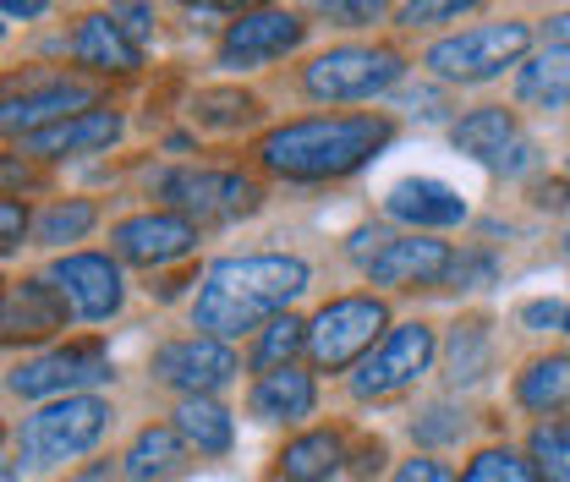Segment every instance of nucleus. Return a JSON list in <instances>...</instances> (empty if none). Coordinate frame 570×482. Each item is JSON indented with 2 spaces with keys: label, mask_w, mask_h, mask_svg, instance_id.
<instances>
[{
  "label": "nucleus",
  "mask_w": 570,
  "mask_h": 482,
  "mask_svg": "<svg viewBox=\"0 0 570 482\" xmlns=\"http://www.w3.org/2000/svg\"><path fill=\"white\" fill-rule=\"evenodd\" d=\"M127 132V121H121V110H82V116H71V121H56V127H45V132H28L22 138V154H33V159H67V154H99V148H110V142H121Z\"/></svg>",
  "instance_id": "18"
},
{
  "label": "nucleus",
  "mask_w": 570,
  "mask_h": 482,
  "mask_svg": "<svg viewBox=\"0 0 570 482\" xmlns=\"http://www.w3.org/2000/svg\"><path fill=\"white\" fill-rule=\"evenodd\" d=\"M566 247H570V230H566Z\"/></svg>",
  "instance_id": "49"
},
{
  "label": "nucleus",
  "mask_w": 570,
  "mask_h": 482,
  "mask_svg": "<svg viewBox=\"0 0 570 482\" xmlns=\"http://www.w3.org/2000/svg\"><path fill=\"white\" fill-rule=\"evenodd\" d=\"M532 50V22L521 17H494V22H472L439 45L423 50V67L439 77V82H494L504 71L527 61Z\"/></svg>",
  "instance_id": "3"
},
{
  "label": "nucleus",
  "mask_w": 570,
  "mask_h": 482,
  "mask_svg": "<svg viewBox=\"0 0 570 482\" xmlns=\"http://www.w3.org/2000/svg\"><path fill=\"white\" fill-rule=\"evenodd\" d=\"M489 362H494V335H489L483 318H466V324L450 329V341H444V378H450L455 390L483 384Z\"/></svg>",
  "instance_id": "27"
},
{
  "label": "nucleus",
  "mask_w": 570,
  "mask_h": 482,
  "mask_svg": "<svg viewBox=\"0 0 570 482\" xmlns=\"http://www.w3.org/2000/svg\"><path fill=\"white\" fill-rule=\"evenodd\" d=\"M515 99L538 110H566L570 105V50H538L515 71Z\"/></svg>",
  "instance_id": "26"
},
{
  "label": "nucleus",
  "mask_w": 570,
  "mask_h": 482,
  "mask_svg": "<svg viewBox=\"0 0 570 482\" xmlns=\"http://www.w3.org/2000/svg\"><path fill=\"white\" fill-rule=\"evenodd\" d=\"M0 482H17V461H6V472H0Z\"/></svg>",
  "instance_id": "47"
},
{
  "label": "nucleus",
  "mask_w": 570,
  "mask_h": 482,
  "mask_svg": "<svg viewBox=\"0 0 570 482\" xmlns=\"http://www.w3.org/2000/svg\"><path fill=\"white\" fill-rule=\"evenodd\" d=\"M527 165H532V142H515V148H510V154L499 159L494 170H504V176H515V170H527Z\"/></svg>",
  "instance_id": "43"
},
{
  "label": "nucleus",
  "mask_w": 570,
  "mask_h": 482,
  "mask_svg": "<svg viewBox=\"0 0 570 482\" xmlns=\"http://www.w3.org/2000/svg\"><path fill=\"white\" fill-rule=\"evenodd\" d=\"M110 11H116V22L127 28V39H132V45L154 33V11H148V6H110Z\"/></svg>",
  "instance_id": "40"
},
{
  "label": "nucleus",
  "mask_w": 570,
  "mask_h": 482,
  "mask_svg": "<svg viewBox=\"0 0 570 482\" xmlns=\"http://www.w3.org/2000/svg\"><path fill=\"white\" fill-rule=\"evenodd\" d=\"M538 208H570L566 181H538Z\"/></svg>",
  "instance_id": "42"
},
{
  "label": "nucleus",
  "mask_w": 570,
  "mask_h": 482,
  "mask_svg": "<svg viewBox=\"0 0 570 482\" xmlns=\"http://www.w3.org/2000/svg\"><path fill=\"white\" fill-rule=\"evenodd\" d=\"M318 17L341 22V28H373L384 17V6L379 0H330V6H318Z\"/></svg>",
  "instance_id": "36"
},
{
  "label": "nucleus",
  "mask_w": 570,
  "mask_h": 482,
  "mask_svg": "<svg viewBox=\"0 0 570 482\" xmlns=\"http://www.w3.org/2000/svg\"><path fill=\"white\" fill-rule=\"evenodd\" d=\"M313 285V269L296 253H242L219 258L193 296V329L209 341H242L291 313V302Z\"/></svg>",
  "instance_id": "1"
},
{
  "label": "nucleus",
  "mask_w": 570,
  "mask_h": 482,
  "mask_svg": "<svg viewBox=\"0 0 570 482\" xmlns=\"http://www.w3.org/2000/svg\"><path fill=\"white\" fill-rule=\"evenodd\" d=\"M296 351H307V324L285 313L269 329H258V341L247 351V367H253L258 378H264V373H281V367H296V362H291Z\"/></svg>",
  "instance_id": "28"
},
{
  "label": "nucleus",
  "mask_w": 570,
  "mask_h": 482,
  "mask_svg": "<svg viewBox=\"0 0 570 482\" xmlns=\"http://www.w3.org/2000/svg\"><path fill=\"white\" fill-rule=\"evenodd\" d=\"M67 50L77 67L99 71V77H127V71L142 67V50L127 39V28L116 22V11H88V17L71 28Z\"/></svg>",
  "instance_id": "17"
},
{
  "label": "nucleus",
  "mask_w": 570,
  "mask_h": 482,
  "mask_svg": "<svg viewBox=\"0 0 570 482\" xmlns=\"http://www.w3.org/2000/svg\"><path fill=\"white\" fill-rule=\"evenodd\" d=\"M395 482H455V478H450V466H444V461H433V455H412V461H401V466H395Z\"/></svg>",
  "instance_id": "38"
},
{
  "label": "nucleus",
  "mask_w": 570,
  "mask_h": 482,
  "mask_svg": "<svg viewBox=\"0 0 570 482\" xmlns=\"http://www.w3.org/2000/svg\"><path fill=\"white\" fill-rule=\"evenodd\" d=\"M527 455L543 482H570V422H538L527 439Z\"/></svg>",
  "instance_id": "30"
},
{
  "label": "nucleus",
  "mask_w": 570,
  "mask_h": 482,
  "mask_svg": "<svg viewBox=\"0 0 570 482\" xmlns=\"http://www.w3.org/2000/svg\"><path fill=\"white\" fill-rule=\"evenodd\" d=\"M406 77V56L390 45H335L302 67V94L318 105H346V99H379Z\"/></svg>",
  "instance_id": "5"
},
{
  "label": "nucleus",
  "mask_w": 570,
  "mask_h": 482,
  "mask_svg": "<svg viewBox=\"0 0 570 482\" xmlns=\"http://www.w3.org/2000/svg\"><path fill=\"white\" fill-rule=\"evenodd\" d=\"M515 401L527 412H570V351H549L515 373Z\"/></svg>",
  "instance_id": "24"
},
{
  "label": "nucleus",
  "mask_w": 570,
  "mask_h": 482,
  "mask_svg": "<svg viewBox=\"0 0 570 482\" xmlns=\"http://www.w3.org/2000/svg\"><path fill=\"white\" fill-rule=\"evenodd\" d=\"M566 335H570V313H566Z\"/></svg>",
  "instance_id": "48"
},
{
  "label": "nucleus",
  "mask_w": 570,
  "mask_h": 482,
  "mask_svg": "<svg viewBox=\"0 0 570 482\" xmlns=\"http://www.w3.org/2000/svg\"><path fill=\"white\" fill-rule=\"evenodd\" d=\"M450 142H455V154H466L478 165H499L521 138H515V116L504 105H478L461 121H450Z\"/></svg>",
  "instance_id": "22"
},
{
  "label": "nucleus",
  "mask_w": 570,
  "mask_h": 482,
  "mask_svg": "<svg viewBox=\"0 0 570 482\" xmlns=\"http://www.w3.org/2000/svg\"><path fill=\"white\" fill-rule=\"evenodd\" d=\"M466 11H472L466 0H412V6L395 11V22L401 28H433V22H461Z\"/></svg>",
  "instance_id": "34"
},
{
  "label": "nucleus",
  "mask_w": 570,
  "mask_h": 482,
  "mask_svg": "<svg viewBox=\"0 0 570 482\" xmlns=\"http://www.w3.org/2000/svg\"><path fill=\"white\" fill-rule=\"evenodd\" d=\"M395 138V121L384 110L367 116H302L258 138V165L281 181H341L373 165Z\"/></svg>",
  "instance_id": "2"
},
{
  "label": "nucleus",
  "mask_w": 570,
  "mask_h": 482,
  "mask_svg": "<svg viewBox=\"0 0 570 482\" xmlns=\"http://www.w3.org/2000/svg\"><path fill=\"white\" fill-rule=\"evenodd\" d=\"M67 482H116V466H110V461H94V466H82V472H71Z\"/></svg>",
  "instance_id": "44"
},
{
  "label": "nucleus",
  "mask_w": 570,
  "mask_h": 482,
  "mask_svg": "<svg viewBox=\"0 0 570 482\" xmlns=\"http://www.w3.org/2000/svg\"><path fill=\"white\" fill-rule=\"evenodd\" d=\"M22 236H28V208L17 204V198H6V204H0V253L17 258Z\"/></svg>",
  "instance_id": "37"
},
{
  "label": "nucleus",
  "mask_w": 570,
  "mask_h": 482,
  "mask_svg": "<svg viewBox=\"0 0 570 482\" xmlns=\"http://www.w3.org/2000/svg\"><path fill=\"white\" fill-rule=\"evenodd\" d=\"M356 472H362V478H367V472H373V478L384 472V444H379V439H373V444L362 450V461H356Z\"/></svg>",
  "instance_id": "45"
},
{
  "label": "nucleus",
  "mask_w": 570,
  "mask_h": 482,
  "mask_svg": "<svg viewBox=\"0 0 570 482\" xmlns=\"http://www.w3.org/2000/svg\"><path fill=\"white\" fill-rule=\"evenodd\" d=\"M307 17L302 11H285V6H253V11H236L219 33V50L214 61L225 71H258L285 61L302 39H307Z\"/></svg>",
  "instance_id": "8"
},
{
  "label": "nucleus",
  "mask_w": 570,
  "mask_h": 482,
  "mask_svg": "<svg viewBox=\"0 0 570 482\" xmlns=\"http://www.w3.org/2000/svg\"><path fill=\"white\" fill-rule=\"evenodd\" d=\"M455 482H543V478H538L532 455H515V450H478Z\"/></svg>",
  "instance_id": "32"
},
{
  "label": "nucleus",
  "mask_w": 570,
  "mask_h": 482,
  "mask_svg": "<svg viewBox=\"0 0 570 482\" xmlns=\"http://www.w3.org/2000/svg\"><path fill=\"white\" fill-rule=\"evenodd\" d=\"M110 247L121 264H138V269H165L176 258H187L198 247V225L187 214H165V208H148L132 214L110 230Z\"/></svg>",
  "instance_id": "12"
},
{
  "label": "nucleus",
  "mask_w": 570,
  "mask_h": 482,
  "mask_svg": "<svg viewBox=\"0 0 570 482\" xmlns=\"http://www.w3.org/2000/svg\"><path fill=\"white\" fill-rule=\"evenodd\" d=\"M193 116L204 127H214V132H230V127H242V121L258 116V99L253 94H236V88H209V94L193 99Z\"/></svg>",
  "instance_id": "31"
},
{
  "label": "nucleus",
  "mask_w": 570,
  "mask_h": 482,
  "mask_svg": "<svg viewBox=\"0 0 570 482\" xmlns=\"http://www.w3.org/2000/svg\"><path fill=\"white\" fill-rule=\"evenodd\" d=\"M6 17H11V22H22V17H45V6H39V0H6Z\"/></svg>",
  "instance_id": "46"
},
{
  "label": "nucleus",
  "mask_w": 570,
  "mask_h": 482,
  "mask_svg": "<svg viewBox=\"0 0 570 482\" xmlns=\"http://www.w3.org/2000/svg\"><path fill=\"white\" fill-rule=\"evenodd\" d=\"M45 279L67 296L71 318H82V324H105L127 302V279H121V264L110 253H61L45 269Z\"/></svg>",
  "instance_id": "11"
},
{
  "label": "nucleus",
  "mask_w": 570,
  "mask_h": 482,
  "mask_svg": "<svg viewBox=\"0 0 570 482\" xmlns=\"http://www.w3.org/2000/svg\"><path fill=\"white\" fill-rule=\"evenodd\" d=\"M154 193L165 198L170 208H181L187 219L198 214H219L225 219V204H230V170H159L154 176Z\"/></svg>",
  "instance_id": "23"
},
{
  "label": "nucleus",
  "mask_w": 570,
  "mask_h": 482,
  "mask_svg": "<svg viewBox=\"0 0 570 482\" xmlns=\"http://www.w3.org/2000/svg\"><path fill=\"white\" fill-rule=\"evenodd\" d=\"M99 225V208L88 204V198H61V204H50L39 214V225H33V242L39 247H71V242H82L88 230Z\"/></svg>",
  "instance_id": "29"
},
{
  "label": "nucleus",
  "mask_w": 570,
  "mask_h": 482,
  "mask_svg": "<svg viewBox=\"0 0 570 482\" xmlns=\"http://www.w3.org/2000/svg\"><path fill=\"white\" fill-rule=\"evenodd\" d=\"M566 313L570 307H560V302H527L521 307V324L527 329H566Z\"/></svg>",
  "instance_id": "39"
},
{
  "label": "nucleus",
  "mask_w": 570,
  "mask_h": 482,
  "mask_svg": "<svg viewBox=\"0 0 570 482\" xmlns=\"http://www.w3.org/2000/svg\"><path fill=\"white\" fill-rule=\"evenodd\" d=\"M116 367L105 356L99 341H82V345H56L45 356H28L6 373V390L22 395V401H67V395H88L94 384H110Z\"/></svg>",
  "instance_id": "7"
},
{
  "label": "nucleus",
  "mask_w": 570,
  "mask_h": 482,
  "mask_svg": "<svg viewBox=\"0 0 570 482\" xmlns=\"http://www.w3.org/2000/svg\"><path fill=\"white\" fill-rule=\"evenodd\" d=\"M176 433L187 439V450L219 461V455H230V444H236V416L225 412L214 395H193V401L176 406Z\"/></svg>",
  "instance_id": "25"
},
{
  "label": "nucleus",
  "mask_w": 570,
  "mask_h": 482,
  "mask_svg": "<svg viewBox=\"0 0 570 482\" xmlns=\"http://www.w3.org/2000/svg\"><path fill=\"white\" fill-rule=\"evenodd\" d=\"M384 219H401L412 225V236H428V230H450L466 219V198L433 176H406L384 193Z\"/></svg>",
  "instance_id": "16"
},
{
  "label": "nucleus",
  "mask_w": 570,
  "mask_h": 482,
  "mask_svg": "<svg viewBox=\"0 0 570 482\" xmlns=\"http://www.w3.org/2000/svg\"><path fill=\"white\" fill-rule=\"evenodd\" d=\"M390 335V307L367 296H335L307 318V356L318 373H346Z\"/></svg>",
  "instance_id": "6"
},
{
  "label": "nucleus",
  "mask_w": 570,
  "mask_h": 482,
  "mask_svg": "<svg viewBox=\"0 0 570 482\" xmlns=\"http://www.w3.org/2000/svg\"><path fill=\"white\" fill-rule=\"evenodd\" d=\"M494 275H499L494 253H455V264H450L444 285H455V291H478V285H494Z\"/></svg>",
  "instance_id": "35"
},
{
  "label": "nucleus",
  "mask_w": 570,
  "mask_h": 482,
  "mask_svg": "<svg viewBox=\"0 0 570 482\" xmlns=\"http://www.w3.org/2000/svg\"><path fill=\"white\" fill-rule=\"evenodd\" d=\"M433 356H439V341H433L428 324H417V318H412V324H395V329L352 367V395L356 401L401 395V390H412L428 367H433Z\"/></svg>",
  "instance_id": "9"
},
{
  "label": "nucleus",
  "mask_w": 570,
  "mask_h": 482,
  "mask_svg": "<svg viewBox=\"0 0 570 482\" xmlns=\"http://www.w3.org/2000/svg\"><path fill=\"white\" fill-rule=\"evenodd\" d=\"M346 461L352 455L341 427H307L281 450V482H330Z\"/></svg>",
  "instance_id": "21"
},
{
  "label": "nucleus",
  "mask_w": 570,
  "mask_h": 482,
  "mask_svg": "<svg viewBox=\"0 0 570 482\" xmlns=\"http://www.w3.org/2000/svg\"><path fill=\"white\" fill-rule=\"evenodd\" d=\"M148 373H154V384H165V390H176L181 401H193V395L225 390V384L242 373V362H236V351L225 341L181 335V341H165L148 356Z\"/></svg>",
  "instance_id": "10"
},
{
  "label": "nucleus",
  "mask_w": 570,
  "mask_h": 482,
  "mask_svg": "<svg viewBox=\"0 0 570 482\" xmlns=\"http://www.w3.org/2000/svg\"><path fill=\"white\" fill-rule=\"evenodd\" d=\"M110 401L99 395H67V401H50L39 412H28L17 422V455L28 466H61V461H77L88 455L105 427H110Z\"/></svg>",
  "instance_id": "4"
},
{
  "label": "nucleus",
  "mask_w": 570,
  "mask_h": 482,
  "mask_svg": "<svg viewBox=\"0 0 570 482\" xmlns=\"http://www.w3.org/2000/svg\"><path fill=\"white\" fill-rule=\"evenodd\" d=\"M187 466V439L176 433V422H148L121 455V478L127 482H170Z\"/></svg>",
  "instance_id": "20"
},
{
  "label": "nucleus",
  "mask_w": 570,
  "mask_h": 482,
  "mask_svg": "<svg viewBox=\"0 0 570 482\" xmlns=\"http://www.w3.org/2000/svg\"><path fill=\"white\" fill-rule=\"evenodd\" d=\"M71 318L67 296L50 285V279H11V291H6V313H0V329H6V345L17 341H50V335H61Z\"/></svg>",
  "instance_id": "15"
},
{
  "label": "nucleus",
  "mask_w": 570,
  "mask_h": 482,
  "mask_svg": "<svg viewBox=\"0 0 570 482\" xmlns=\"http://www.w3.org/2000/svg\"><path fill=\"white\" fill-rule=\"evenodd\" d=\"M461 427H466V416L455 412V406H444V401H439V406H428L423 416H412V439L428 444V450H433V444H455V439H461Z\"/></svg>",
  "instance_id": "33"
},
{
  "label": "nucleus",
  "mask_w": 570,
  "mask_h": 482,
  "mask_svg": "<svg viewBox=\"0 0 570 482\" xmlns=\"http://www.w3.org/2000/svg\"><path fill=\"white\" fill-rule=\"evenodd\" d=\"M247 412H253V422H285V427L291 422H307V416L318 412V384H313L307 367L264 373L247 390Z\"/></svg>",
  "instance_id": "19"
},
{
  "label": "nucleus",
  "mask_w": 570,
  "mask_h": 482,
  "mask_svg": "<svg viewBox=\"0 0 570 482\" xmlns=\"http://www.w3.org/2000/svg\"><path fill=\"white\" fill-rule=\"evenodd\" d=\"M543 45H549V50H570V11L543 17Z\"/></svg>",
  "instance_id": "41"
},
{
  "label": "nucleus",
  "mask_w": 570,
  "mask_h": 482,
  "mask_svg": "<svg viewBox=\"0 0 570 482\" xmlns=\"http://www.w3.org/2000/svg\"><path fill=\"white\" fill-rule=\"evenodd\" d=\"M450 264L455 253L439 236H395L362 275L367 285H384V291H417V285H444Z\"/></svg>",
  "instance_id": "14"
},
{
  "label": "nucleus",
  "mask_w": 570,
  "mask_h": 482,
  "mask_svg": "<svg viewBox=\"0 0 570 482\" xmlns=\"http://www.w3.org/2000/svg\"><path fill=\"white\" fill-rule=\"evenodd\" d=\"M82 110H99V94L77 77H50L45 88H22V94H6V132L28 138V132H45L56 121H71Z\"/></svg>",
  "instance_id": "13"
}]
</instances>
